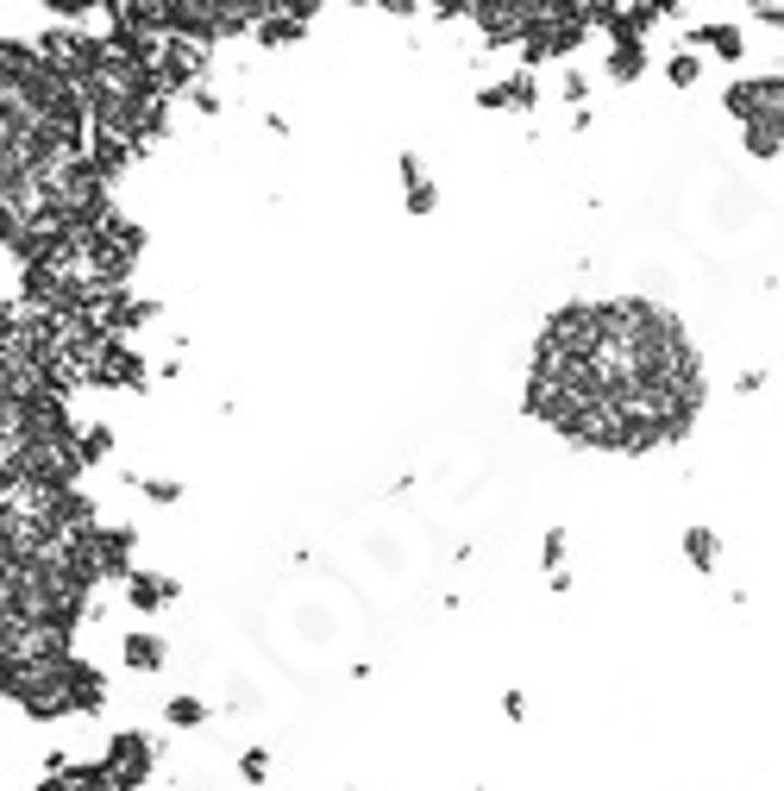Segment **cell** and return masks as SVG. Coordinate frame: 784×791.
I'll list each match as a JSON object with an SVG mask.
<instances>
[{
    "instance_id": "9",
    "label": "cell",
    "mask_w": 784,
    "mask_h": 791,
    "mask_svg": "<svg viewBox=\"0 0 784 791\" xmlns=\"http://www.w3.org/2000/svg\"><path fill=\"white\" fill-rule=\"evenodd\" d=\"M157 660H164V647H157L152 635H126V666H138V672H152Z\"/></svg>"
},
{
    "instance_id": "12",
    "label": "cell",
    "mask_w": 784,
    "mask_h": 791,
    "mask_svg": "<svg viewBox=\"0 0 784 791\" xmlns=\"http://www.w3.org/2000/svg\"><path fill=\"white\" fill-rule=\"evenodd\" d=\"M145 496H152V503H177V484H164V478H152V484H145Z\"/></svg>"
},
{
    "instance_id": "2",
    "label": "cell",
    "mask_w": 784,
    "mask_h": 791,
    "mask_svg": "<svg viewBox=\"0 0 784 791\" xmlns=\"http://www.w3.org/2000/svg\"><path fill=\"white\" fill-rule=\"evenodd\" d=\"M113 772H120V779H126V786H138V779H145V766H152V741L145 735H120L113 741Z\"/></svg>"
},
{
    "instance_id": "1",
    "label": "cell",
    "mask_w": 784,
    "mask_h": 791,
    "mask_svg": "<svg viewBox=\"0 0 784 791\" xmlns=\"http://www.w3.org/2000/svg\"><path fill=\"white\" fill-rule=\"evenodd\" d=\"M703 403L690 339L653 302H590L565 308L540 333L528 377V409L608 453H647L678 440Z\"/></svg>"
},
{
    "instance_id": "5",
    "label": "cell",
    "mask_w": 784,
    "mask_h": 791,
    "mask_svg": "<svg viewBox=\"0 0 784 791\" xmlns=\"http://www.w3.org/2000/svg\"><path fill=\"white\" fill-rule=\"evenodd\" d=\"M647 70V51H640V38H615V51H608V76L615 82H634Z\"/></svg>"
},
{
    "instance_id": "3",
    "label": "cell",
    "mask_w": 784,
    "mask_h": 791,
    "mask_svg": "<svg viewBox=\"0 0 784 791\" xmlns=\"http://www.w3.org/2000/svg\"><path fill=\"white\" fill-rule=\"evenodd\" d=\"M126 597H132V610H164V603L177 597V585H170V578H152V572H132Z\"/></svg>"
},
{
    "instance_id": "7",
    "label": "cell",
    "mask_w": 784,
    "mask_h": 791,
    "mask_svg": "<svg viewBox=\"0 0 784 791\" xmlns=\"http://www.w3.org/2000/svg\"><path fill=\"white\" fill-rule=\"evenodd\" d=\"M697 45H709L715 57H728V63H734V57H740V32H734V26H703V32H697Z\"/></svg>"
},
{
    "instance_id": "11",
    "label": "cell",
    "mask_w": 784,
    "mask_h": 791,
    "mask_svg": "<svg viewBox=\"0 0 784 791\" xmlns=\"http://www.w3.org/2000/svg\"><path fill=\"white\" fill-rule=\"evenodd\" d=\"M202 704H195V697H170V722H182V729H195V722H202Z\"/></svg>"
},
{
    "instance_id": "8",
    "label": "cell",
    "mask_w": 784,
    "mask_h": 791,
    "mask_svg": "<svg viewBox=\"0 0 784 791\" xmlns=\"http://www.w3.org/2000/svg\"><path fill=\"white\" fill-rule=\"evenodd\" d=\"M684 553H690L697 572H709V565H715V535H709V528H690V535H684Z\"/></svg>"
},
{
    "instance_id": "10",
    "label": "cell",
    "mask_w": 784,
    "mask_h": 791,
    "mask_svg": "<svg viewBox=\"0 0 784 791\" xmlns=\"http://www.w3.org/2000/svg\"><path fill=\"white\" fill-rule=\"evenodd\" d=\"M665 76H672V88H690V82L703 76V70H697V57H690V51H672V63H665Z\"/></svg>"
},
{
    "instance_id": "4",
    "label": "cell",
    "mask_w": 784,
    "mask_h": 791,
    "mask_svg": "<svg viewBox=\"0 0 784 791\" xmlns=\"http://www.w3.org/2000/svg\"><path fill=\"white\" fill-rule=\"evenodd\" d=\"M478 107H533V82L528 76H508V82H496V88H483Z\"/></svg>"
},
{
    "instance_id": "6",
    "label": "cell",
    "mask_w": 784,
    "mask_h": 791,
    "mask_svg": "<svg viewBox=\"0 0 784 791\" xmlns=\"http://www.w3.org/2000/svg\"><path fill=\"white\" fill-rule=\"evenodd\" d=\"M402 182H408V214H427V207H433V182L421 177V164H414V157H402Z\"/></svg>"
},
{
    "instance_id": "13",
    "label": "cell",
    "mask_w": 784,
    "mask_h": 791,
    "mask_svg": "<svg viewBox=\"0 0 784 791\" xmlns=\"http://www.w3.org/2000/svg\"><path fill=\"white\" fill-rule=\"evenodd\" d=\"M88 7H101V0H51V13H88Z\"/></svg>"
}]
</instances>
